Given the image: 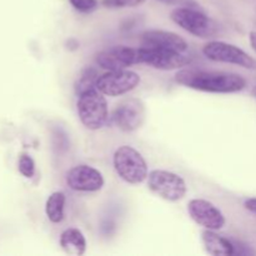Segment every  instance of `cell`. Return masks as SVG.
I'll return each instance as SVG.
<instances>
[{
	"label": "cell",
	"instance_id": "obj_1",
	"mask_svg": "<svg viewBox=\"0 0 256 256\" xmlns=\"http://www.w3.org/2000/svg\"><path fill=\"white\" fill-rule=\"evenodd\" d=\"M175 80L180 85L190 89L219 94L239 92L246 88V80L242 75L234 72L182 69L176 72Z\"/></svg>",
	"mask_w": 256,
	"mask_h": 256
},
{
	"label": "cell",
	"instance_id": "obj_2",
	"mask_svg": "<svg viewBox=\"0 0 256 256\" xmlns=\"http://www.w3.org/2000/svg\"><path fill=\"white\" fill-rule=\"evenodd\" d=\"M114 169L120 179L128 184H142L148 179V164L142 155L129 145H122L118 148L112 158Z\"/></svg>",
	"mask_w": 256,
	"mask_h": 256
},
{
	"label": "cell",
	"instance_id": "obj_3",
	"mask_svg": "<svg viewBox=\"0 0 256 256\" xmlns=\"http://www.w3.org/2000/svg\"><path fill=\"white\" fill-rule=\"evenodd\" d=\"M76 109L80 122L89 130L102 129L109 118L106 99L98 89L89 90L79 95Z\"/></svg>",
	"mask_w": 256,
	"mask_h": 256
},
{
	"label": "cell",
	"instance_id": "obj_4",
	"mask_svg": "<svg viewBox=\"0 0 256 256\" xmlns=\"http://www.w3.org/2000/svg\"><path fill=\"white\" fill-rule=\"evenodd\" d=\"M170 18L185 32L202 39L214 38L219 32V26L216 22L202 12L198 10V8L179 6L172 10Z\"/></svg>",
	"mask_w": 256,
	"mask_h": 256
},
{
	"label": "cell",
	"instance_id": "obj_5",
	"mask_svg": "<svg viewBox=\"0 0 256 256\" xmlns=\"http://www.w3.org/2000/svg\"><path fill=\"white\" fill-rule=\"evenodd\" d=\"M148 188L166 202H179L186 195V182L180 175L168 170H152L148 175Z\"/></svg>",
	"mask_w": 256,
	"mask_h": 256
},
{
	"label": "cell",
	"instance_id": "obj_6",
	"mask_svg": "<svg viewBox=\"0 0 256 256\" xmlns=\"http://www.w3.org/2000/svg\"><path fill=\"white\" fill-rule=\"evenodd\" d=\"M202 54L208 59L218 62L238 65L244 69L256 70V60L236 45L225 42H209L202 48Z\"/></svg>",
	"mask_w": 256,
	"mask_h": 256
},
{
	"label": "cell",
	"instance_id": "obj_7",
	"mask_svg": "<svg viewBox=\"0 0 256 256\" xmlns=\"http://www.w3.org/2000/svg\"><path fill=\"white\" fill-rule=\"evenodd\" d=\"M139 82V74L132 70H109L105 74L99 75L96 80V89L108 96H122L134 90Z\"/></svg>",
	"mask_w": 256,
	"mask_h": 256
},
{
	"label": "cell",
	"instance_id": "obj_8",
	"mask_svg": "<svg viewBox=\"0 0 256 256\" xmlns=\"http://www.w3.org/2000/svg\"><path fill=\"white\" fill-rule=\"evenodd\" d=\"M192 62V58L184 52L158 48H139V64H146L159 70H176Z\"/></svg>",
	"mask_w": 256,
	"mask_h": 256
},
{
	"label": "cell",
	"instance_id": "obj_9",
	"mask_svg": "<svg viewBox=\"0 0 256 256\" xmlns=\"http://www.w3.org/2000/svg\"><path fill=\"white\" fill-rule=\"evenodd\" d=\"M145 120L144 104L139 99H126L116 105L112 114V122L125 132L139 129Z\"/></svg>",
	"mask_w": 256,
	"mask_h": 256
},
{
	"label": "cell",
	"instance_id": "obj_10",
	"mask_svg": "<svg viewBox=\"0 0 256 256\" xmlns=\"http://www.w3.org/2000/svg\"><path fill=\"white\" fill-rule=\"evenodd\" d=\"M190 218L200 226L209 230H220L225 226L224 214L212 202L204 199H192L188 204Z\"/></svg>",
	"mask_w": 256,
	"mask_h": 256
},
{
	"label": "cell",
	"instance_id": "obj_11",
	"mask_svg": "<svg viewBox=\"0 0 256 256\" xmlns=\"http://www.w3.org/2000/svg\"><path fill=\"white\" fill-rule=\"evenodd\" d=\"M95 62L106 72L126 69L130 65L139 64V48H129L124 45L112 46L100 52L95 58Z\"/></svg>",
	"mask_w": 256,
	"mask_h": 256
},
{
	"label": "cell",
	"instance_id": "obj_12",
	"mask_svg": "<svg viewBox=\"0 0 256 256\" xmlns=\"http://www.w3.org/2000/svg\"><path fill=\"white\" fill-rule=\"evenodd\" d=\"M68 186L75 192H95L104 186L102 172L89 165H76L66 174Z\"/></svg>",
	"mask_w": 256,
	"mask_h": 256
},
{
	"label": "cell",
	"instance_id": "obj_13",
	"mask_svg": "<svg viewBox=\"0 0 256 256\" xmlns=\"http://www.w3.org/2000/svg\"><path fill=\"white\" fill-rule=\"evenodd\" d=\"M140 42L142 46L174 50L178 52H185L189 48L180 35L165 30H146L140 36Z\"/></svg>",
	"mask_w": 256,
	"mask_h": 256
},
{
	"label": "cell",
	"instance_id": "obj_14",
	"mask_svg": "<svg viewBox=\"0 0 256 256\" xmlns=\"http://www.w3.org/2000/svg\"><path fill=\"white\" fill-rule=\"evenodd\" d=\"M202 242L205 252L212 256H232L235 255V248L232 240L226 239L216 234L215 230L205 229L202 234Z\"/></svg>",
	"mask_w": 256,
	"mask_h": 256
},
{
	"label": "cell",
	"instance_id": "obj_15",
	"mask_svg": "<svg viewBox=\"0 0 256 256\" xmlns=\"http://www.w3.org/2000/svg\"><path fill=\"white\" fill-rule=\"evenodd\" d=\"M60 246L68 255L82 256L86 252V239L82 230L76 228L65 229L60 235Z\"/></svg>",
	"mask_w": 256,
	"mask_h": 256
},
{
	"label": "cell",
	"instance_id": "obj_16",
	"mask_svg": "<svg viewBox=\"0 0 256 256\" xmlns=\"http://www.w3.org/2000/svg\"><path fill=\"white\" fill-rule=\"evenodd\" d=\"M65 202H66V198H65L64 192H52L49 196V199L46 200L45 212H46L48 219L52 222H54V224H59V222L64 220Z\"/></svg>",
	"mask_w": 256,
	"mask_h": 256
},
{
	"label": "cell",
	"instance_id": "obj_17",
	"mask_svg": "<svg viewBox=\"0 0 256 256\" xmlns=\"http://www.w3.org/2000/svg\"><path fill=\"white\" fill-rule=\"evenodd\" d=\"M98 78H99V75L94 68H86V69L82 70V75L75 82V94L79 96V95L84 94L85 92L96 89Z\"/></svg>",
	"mask_w": 256,
	"mask_h": 256
},
{
	"label": "cell",
	"instance_id": "obj_18",
	"mask_svg": "<svg viewBox=\"0 0 256 256\" xmlns=\"http://www.w3.org/2000/svg\"><path fill=\"white\" fill-rule=\"evenodd\" d=\"M19 172L25 178H32L35 174V162L28 154H22L19 159Z\"/></svg>",
	"mask_w": 256,
	"mask_h": 256
},
{
	"label": "cell",
	"instance_id": "obj_19",
	"mask_svg": "<svg viewBox=\"0 0 256 256\" xmlns=\"http://www.w3.org/2000/svg\"><path fill=\"white\" fill-rule=\"evenodd\" d=\"M69 2L75 10L80 12H85V14L92 12L99 6L98 0H69Z\"/></svg>",
	"mask_w": 256,
	"mask_h": 256
},
{
	"label": "cell",
	"instance_id": "obj_20",
	"mask_svg": "<svg viewBox=\"0 0 256 256\" xmlns=\"http://www.w3.org/2000/svg\"><path fill=\"white\" fill-rule=\"evenodd\" d=\"M145 2L146 0H102V4L110 9H120V8L138 6Z\"/></svg>",
	"mask_w": 256,
	"mask_h": 256
},
{
	"label": "cell",
	"instance_id": "obj_21",
	"mask_svg": "<svg viewBox=\"0 0 256 256\" xmlns=\"http://www.w3.org/2000/svg\"><path fill=\"white\" fill-rule=\"evenodd\" d=\"M168 5H178V6H189V8H198V4L194 0H159Z\"/></svg>",
	"mask_w": 256,
	"mask_h": 256
},
{
	"label": "cell",
	"instance_id": "obj_22",
	"mask_svg": "<svg viewBox=\"0 0 256 256\" xmlns=\"http://www.w3.org/2000/svg\"><path fill=\"white\" fill-rule=\"evenodd\" d=\"M244 206L245 209L249 210L250 212L256 214V198H250V199H248L246 202H245Z\"/></svg>",
	"mask_w": 256,
	"mask_h": 256
},
{
	"label": "cell",
	"instance_id": "obj_23",
	"mask_svg": "<svg viewBox=\"0 0 256 256\" xmlns=\"http://www.w3.org/2000/svg\"><path fill=\"white\" fill-rule=\"evenodd\" d=\"M249 40H250V45H252V48L256 52V32H250Z\"/></svg>",
	"mask_w": 256,
	"mask_h": 256
},
{
	"label": "cell",
	"instance_id": "obj_24",
	"mask_svg": "<svg viewBox=\"0 0 256 256\" xmlns=\"http://www.w3.org/2000/svg\"><path fill=\"white\" fill-rule=\"evenodd\" d=\"M252 96H254L255 99H256V86L254 88V89H252Z\"/></svg>",
	"mask_w": 256,
	"mask_h": 256
}]
</instances>
